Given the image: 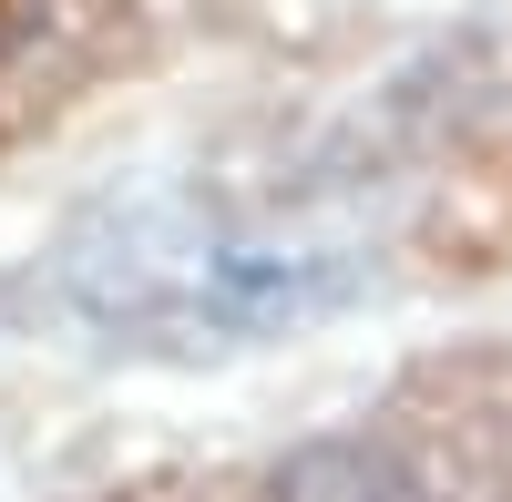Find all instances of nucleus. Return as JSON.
<instances>
[{
	"label": "nucleus",
	"mask_w": 512,
	"mask_h": 502,
	"mask_svg": "<svg viewBox=\"0 0 512 502\" xmlns=\"http://www.w3.org/2000/svg\"><path fill=\"white\" fill-rule=\"evenodd\" d=\"M338 298H359V257L267 246V236H195L175 257H134L103 318L175 339V349H216V339H277L297 318H328Z\"/></svg>",
	"instance_id": "obj_1"
},
{
	"label": "nucleus",
	"mask_w": 512,
	"mask_h": 502,
	"mask_svg": "<svg viewBox=\"0 0 512 502\" xmlns=\"http://www.w3.org/2000/svg\"><path fill=\"white\" fill-rule=\"evenodd\" d=\"M277 502H420V482L390 441L338 431V441H308L277 462Z\"/></svg>",
	"instance_id": "obj_2"
},
{
	"label": "nucleus",
	"mask_w": 512,
	"mask_h": 502,
	"mask_svg": "<svg viewBox=\"0 0 512 502\" xmlns=\"http://www.w3.org/2000/svg\"><path fill=\"white\" fill-rule=\"evenodd\" d=\"M41 21H52V0H0V62H21L41 41Z\"/></svg>",
	"instance_id": "obj_3"
}]
</instances>
